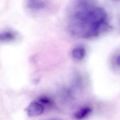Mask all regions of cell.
<instances>
[{
	"mask_svg": "<svg viewBox=\"0 0 120 120\" xmlns=\"http://www.w3.org/2000/svg\"><path fill=\"white\" fill-rule=\"evenodd\" d=\"M116 63L118 66L120 67V55L116 57L115 60Z\"/></svg>",
	"mask_w": 120,
	"mask_h": 120,
	"instance_id": "obj_8",
	"label": "cell"
},
{
	"mask_svg": "<svg viewBox=\"0 0 120 120\" xmlns=\"http://www.w3.org/2000/svg\"><path fill=\"white\" fill-rule=\"evenodd\" d=\"M25 110L29 117H36L43 113L44 108L41 104L33 101L30 104Z\"/></svg>",
	"mask_w": 120,
	"mask_h": 120,
	"instance_id": "obj_2",
	"label": "cell"
},
{
	"mask_svg": "<svg viewBox=\"0 0 120 120\" xmlns=\"http://www.w3.org/2000/svg\"><path fill=\"white\" fill-rule=\"evenodd\" d=\"M38 100L40 103L45 105H50L52 103L51 100L46 97H41L39 98Z\"/></svg>",
	"mask_w": 120,
	"mask_h": 120,
	"instance_id": "obj_7",
	"label": "cell"
},
{
	"mask_svg": "<svg viewBox=\"0 0 120 120\" xmlns=\"http://www.w3.org/2000/svg\"><path fill=\"white\" fill-rule=\"evenodd\" d=\"M44 5L45 3L40 1H29L27 3V6L30 9H39L43 8Z\"/></svg>",
	"mask_w": 120,
	"mask_h": 120,
	"instance_id": "obj_6",
	"label": "cell"
},
{
	"mask_svg": "<svg viewBox=\"0 0 120 120\" xmlns=\"http://www.w3.org/2000/svg\"><path fill=\"white\" fill-rule=\"evenodd\" d=\"M85 50L83 48L78 47L75 48L73 51V56L75 59L81 60L84 57Z\"/></svg>",
	"mask_w": 120,
	"mask_h": 120,
	"instance_id": "obj_5",
	"label": "cell"
},
{
	"mask_svg": "<svg viewBox=\"0 0 120 120\" xmlns=\"http://www.w3.org/2000/svg\"><path fill=\"white\" fill-rule=\"evenodd\" d=\"M70 8L68 28L74 36L91 39L111 29L105 10L90 1H79Z\"/></svg>",
	"mask_w": 120,
	"mask_h": 120,
	"instance_id": "obj_1",
	"label": "cell"
},
{
	"mask_svg": "<svg viewBox=\"0 0 120 120\" xmlns=\"http://www.w3.org/2000/svg\"><path fill=\"white\" fill-rule=\"evenodd\" d=\"M17 35L15 31L5 30L0 32V42L4 43L13 41L17 39Z\"/></svg>",
	"mask_w": 120,
	"mask_h": 120,
	"instance_id": "obj_3",
	"label": "cell"
},
{
	"mask_svg": "<svg viewBox=\"0 0 120 120\" xmlns=\"http://www.w3.org/2000/svg\"><path fill=\"white\" fill-rule=\"evenodd\" d=\"M91 110L89 107H84L75 113V117L78 120H82L87 116L91 112Z\"/></svg>",
	"mask_w": 120,
	"mask_h": 120,
	"instance_id": "obj_4",
	"label": "cell"
}]
</instances>
